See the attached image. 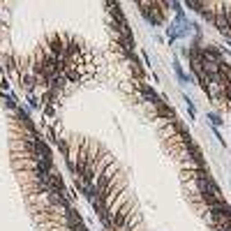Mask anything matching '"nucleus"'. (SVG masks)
<instances>
[{
	"label": "nucleus",
	"mask_w": 231,
	"mask_h": 231,
	"mask_svg": "<svg viewBox=\"0 0 231 231\" xmlns=\"http://www.w3.org/2000/svg\"><path fill=\"white\" fill-rule=\"evenodd\" d=\"M208 215L213 222H231V206L222 204V206H215V208H208Z\"/></svg>",
	"instance_id": "1"
},
{
	"label": "nucleus",
	"mask_w": 231,
	"mask_h": 231,
	"mask_svg": "<svg viewBox=\"0 0 231 231\" xmlns=\"http://www.w3.org/2000/svg\"><path fill=\"white\" fill-rule=\"evenodd\" d=\"M210 123H213V125H222V120H220V116H217V113H210Z\"/></svg>",
	"instance_id": "2"
}]
</instances>
